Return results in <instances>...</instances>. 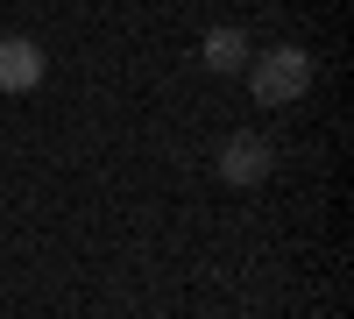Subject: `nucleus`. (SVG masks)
<instances>
[{
	"label": "nucleus",
	"instance_id": "1",
	"mask_svg": "<svg viewBox=\"0 0 354 319\" xmlns=\"http://www.w3.org/2000/svg\"><path fill=\"white\" fill-rule=\"evenodd\" d=\"M248 78H255V100L262 107H298L312 93V50L277 43V50H262L255 64H248Z\"/></svg>",
	"mask_w": 354,
	"mask_h": 319
},
{
	"label": "nucleus",
	"instance_id": "2",
	"mask_svg": "<svg viewBox=\"0 0 354 319\" xmlns=\"http://www.w3.org/2000/svg\"><path fill=\"white\" fill-rule=\"evenodd\" d=\"M213 163H220V178H227V185H262V178H270V142L241 128V135H227V142H220V156H213Z\"/></svg>",
	"mask_w": 354,
	"mask_h": 319
},
{
	"label": "nucleus",
	"instance_id": "3",
	"mask_svg": "<svg viewBox=\"0 0 354 319\" xmlns=\"http://www.w3.org/2000/svg\"><path fill=\"white\" fill-rule=\"evenodd\" d=\"M43 43H28V36H0V93H36L43 85Z\"/></svg>",
	"mask_w": 354,
	"mask_h": 319
},
{
	"label": "nucleus",
	"instance_id": "4",
	"mask_svg": "<svg viewBox=\"0 0 354 319\" xmlns=\"http://www.w3.org/2000/svg\"><path fill=\"white\" fill-rule=\"evenodd\" d=\"M198 57H205V71H248V36L234 21H220V28H205Z\"/></svg>",
	"mask_w": 354,
	"mask_h": 319
}]
</instances>
